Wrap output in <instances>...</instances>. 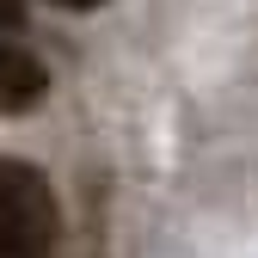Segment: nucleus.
I'll use <instances>...</instances> for the list:
<instances>
[{"label":"nucleus","instance_id":"obj_1","mask_svg":"<svg viewBox=\"0 0 258 258\" xmlns=\"http://www.w3.org/2000/svg\"><path fill=\"white\" fill-rule=\"evenodd\" d=\"M61 234L55 190L37 166L0 160V258H49Z\"/></svg>","mask_w":258,"mask_h":258},{"label":"nucleus","instance_id":"obj_2","mask_svg":"<svg viewBox=\"0 0 258 258\" xmlns=\"http://www.w3.org/2000/svg\"><path fill=\"white\" fill-rule=\"evenodd\" d=\"M43 92H49L43 61L31 55L25 43H13L7 31H0V117H25V111H37Z\"/></svg>","mask_w":258,"mask_h":258},{"label":"nucleus","instance_id":"obj_3","mask_svg":"<svg viewBox=\"0 0 258 258\" xmlns=\"http://www.w3.org/2000/svg\"><path fill=\"white\" fill-rule=\"evenodd\" d=\"M55 7H68V13H86V7H99V0H55Z\"/></svg>","mask_w":258,"mask_h":258}]
</instances>
